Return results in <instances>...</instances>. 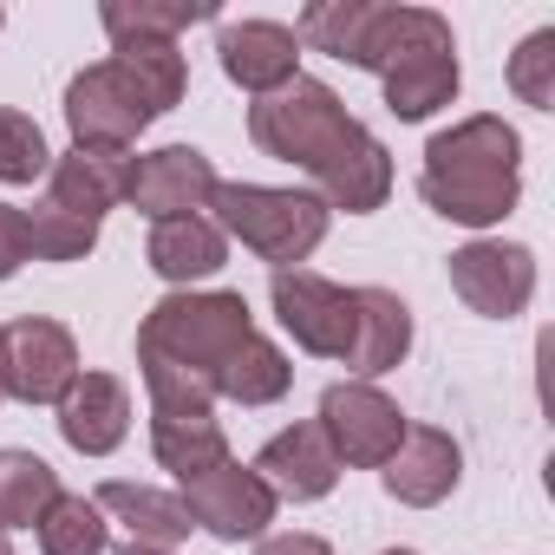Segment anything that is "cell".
Returning a JSON list of instances; mask_svg holds the SVG:
<instances>
[{"label": "cell", "mask_w": 555, "mask_h": 555, "mask_svg": "<svg viewBox=\"0 0 555 555\" xmlns=\"http://www.w3.org/2000/svg\"><path fill=\"white\" fill-rule=\"evenodd\" d=\"M79 340L66 321L27 314L0 327V392L21 399V405H60L66 386L79 379Z\"/></svg>", "instance_id": "8"}, {"label": "cell", "mask_w": 555, "mask_h": 555, "mask_svg": "<svg viewBox=\"0 0 555 555\" xmlns=\"http://www.w3.org/2000/svg\"><path fill=\"white\" fill-rule=\"evenodd\" d=\"M203 21H222L209 0H105L99 8V27L118 40V34H151V40H177Z\"/></svg>", "instance_id": "24"}, {"label": "cell", "mask_w": 555, "mask_h": 555, "mask_svg": "<svg viewBox=\"0 0 555 555\" xmlns=\"http://www.w3.org/2000/svg\"><path fill=\"white\" fill-rule=\"evenodd\" d=\"M112 548V522L92 496L60 490V503L40 516V555H105Z\"/></svg>", "instance_id": "25"}, {"label": "cell", "mask_w": 555, "mask_h": 555, "mask_svg": "<svg viewBox=\"0 0 555 555\" xmlns=\"http://www.w3.org/2000/svg\"><path fill=\"white\" fill-rule=\"evenodd\" d=\"M0 555H14V542H8V535H0Z\"/></svg>", "instance_id": "34"}, {"label": "cell", "mask_w": 555, "mask_h": 555, "mask_svg": "<svg viewBox=\"0 0 555 555\" xmlns=\"http://www.w3.org/2000/svg\"><path fill=\"white\" fill-rule=\"evenodd\" d=\"M60 503V470L40 451L0 444V535L14 529H40V516Z\"/></svg>", "instance_id": "22"}, {"label": "cell", "mask_w": 555, "mask_h": 555, "mask_svg": "<svg viewBox=\"0 0 555 555\" xmlns=\"http://www.w3.org/2000/svg\"><path fill=\"white\" fill-rule=\"evenodd\" d=\"M255 555H334V548L321 535H308V529H288V535H261Z\"/></svg>", "instance_id": "31"}, {"label": "cell", "mask_w": 555, "mask_h": 555, "mask_svg": "<svg viewBox=\"0 0 555 555\" xmlns=\"http://www.w3.org/2000/svg\"><path fill=\"white\" fill-rule=\"evenodd\" d=\"M157 118H164V105L144 92V79L125 60H99V66H86V73L66 79V131H73V151L125 157Z\"/></svg>", "instance_id": "6"}, {"label": "cell", "mask_w": 555, "mask_h": 555, "mask_svg": "<svg viewBox=\"0 0 555 555\" xmlns=\"http://www.w3.org/2000/svg\"><path fill=\"white\" fill-rule=\"evenodd\" d=\"M112 522H125V535L131 542H144V548H177V542H190V509H183V496L177 490H157V483H125V477H112V483H99V496H92Z\"/></svg>", "instance_id": "18"}, {"label": "cell", "mask_w": 555, "mask_h": 555, "mask_svg": "<svg viewBox=\"0 0 555 555\" xmlns=\"http://www.w3.org/2000/svg\"><path fill=\"white\" fill-rule=\"evenodd\" d=\"M118 555H177V548H144V542H125Z\"/></svg>", "instance_id": "32"}, {"label": "cell", "mask_w": 555, "mask_h": 555, "mask_svg": "<svg viewBox=\"0 0 555 555\" xmlns=\"http://www.w3.org/2000/svg\"><path fill=\"white\" fill-rule=\"evenodd\" d=\"M418 196H425L431 216H444L457 229H496L522 203V138H516V125H503L496 112H477V118H457L451 131H438L425 144Z\"/></svg>", "instance_id": "3"}, {"label": "cell", "mask_w": 555, "mask_h": 555, "mask_svg": "<svg viewBox=\"0 0 555 555\" xmlns=\"http://www.w3.org/2000/svg\"><path fill=\"white\" fill-rule=\"evenodd\" d=\"M0 399H8V392H0Z\"/></svg>", "instance_id": "36"}, {"label": "cell", "mask_w": 555, "mask_h": 555, "mask_svg": "<svg viewBox=\"0 0 555 555\" xmlns=\"http://www.w3.org/2000/svg\"><path fill=\"white\" fill-rule=\"evenodd\" d=\"M255 334V314L235 288H177L138 321V373L151 412H216L222 360Z\"/></svg>", "instance_id": "2"}, {"label": "cell", "mask_w": 555, "mask_h": 555, "mask_svg": "<svg viewBox=\"0 0 555 555\" xmlns=\"http://www.w3.org/2000/svg\"><path fill=\"white\" fill-rule=\"evenodd\" d=\"M509 92L529 112H555V27H535L516 53H509Z\"/></svg>", "instance_id": "29"}, {"label": "cell", "mask_w": 555, "mask_h": 555, "mask_svg": "<svg viewBox=\"0 0 555 555\" xmlns=\"http://www.w3.org/2000/svg\"><path fill=\"white\" fill-rule=\"evenodd\" d=\"M268 301H274L282 334L301 353L347 366V353H353V288L327 282V274H314V268H282L268 282Z\"/></svg>", "instance_id": "9"}, {"label": "cell", "mask_w": 555, "mask_h": 555, "mask_svg": "<svg viewBox=\"0 0 555 555\" xmlns=\"http://www.w3.org/2000/svg\"><path fill=\"white\" fill-rule=\"evenodd\" d=\"M405 353H412V308L392 288H353V353H347V373L379 379V373L405 366Z\"/></svg>", "instance_id": "17"}, {"label": "cell", "mask_w": 555, "mask_h": 555, "mask_svg": "<svg viewBox=\"0 0 555 555\" xmlns=\"http://www.w3.org/2000/svg\"><path fill=\"white\" fill-rule=\"evenodd\" d=\"M151 457L177 483H190L196 470L229 457V431H222L216 412H151Z\"/></svg>", "instance_id": "21"}, {"label": "cell", "mask_w": 555, "mask_h": 555, "mask_svg": "<svg viewBox=\"0 0 555 555\" xmlns=\"http://www.w3.org/2000/svg\"><path fill=\"white\" fill-rule=\"evenodd\" d=\"M248 470L274 490V503H321V496H334V483H340V457L327 451V438H321L314 418L274 431V438L255 451Z\"/></svg>", "instance_id": "14"}, {"label": "cell", "mask_w": 555, "mask_h": 555, "mask_svg": "<svg viewBox=\"0 0 555 555\" xmlns=\"http://www.w3.org/2000/svg\"><path fill=\"white\" fill-rule=\"evenodd\" d=\"M47 203L79 216V222H105L125 203V157H99V151H66L47 170Z\"/></svg>", "instance_id": "19"}, {"label": "cell", "mask_w": 555, "mask_h": 555, "mask_svg": "<svg viewBox=\"0 0 555 555\" xmlns=\"http://www.w3.org/2000/svg\"><path fill=\"white\" fill-rule=\"evenodd\" d=\"M209 222L222 235H235L248 255H261L274 274L282 268H301L327 229H334V209L314 196V190H274V183H216L209 196Z\"/></svg>", "instance_id": "5"}, {"label": "cell", "mask_w": 555, "mask_h": 555, "mask_svg": "<svg viewBox=\"0 0 555 555\" xmlns=\"http://www.w3.org/2000/svg\"><path fill=\"white\" fill-rule=\"evenodd\" d=\"M353 66L386 86V112L399 125H418V118L444 112L457 99V79H464L451 21L438 8H392V0H373V21L360 34Z\"/></svg>", "instance_id": "4"}, {"label": "cell", "mask_w": 555, "mask_h": 555, "mask_svg": "<svg viewBox=\"0 0 555 555\" xmlns=\"http://www.w3.org/2000/svg\"><path fill=\"white\" fill-rule=\"evenodd\" d=\"M27 261H34V255H27V222H21L14 203H0V282H14Z\"/></svg>", "instance_id": "30"}, {"label": "cell", "mask_w": 555, "mask_h": 555, "mask_svg": "<svg viewBox=\"0 0 555 555\" xmlns=\"http://www.w3.org/2000/svg\"><path fill=\"white\" fill-rule=\"evenodd\" d=\"M177 496H183L190 522L209 529L216 542H261L268 522H274V509H282V503H274V490H268L248 464H235V457L196 470Z\"/></svg>", "instance_id": "11"}, {"label": "cell", "mask_w": 555, "mask_h": 555, "mask_svg": "<svg viewBox=\"0 0 555 555\" xmlns=\"http://www.w3.org/2000/svg\"><path fill=\"white\" fill-rule=\"evenodd\" d=\"M216 60L222 79L242 86L248 99H268L288 79H301V40L282 21H216Z\"/></svg>", "instance_id": "13"}, {"label": "cell", "mask_w": 555, "mask_h": 555, "mask_svg": "<svg viewBox=\"0 0 555 555\" xmlns=\"http://www.w3.org/2000/svg\"><path fill=\"white\" fill-rule=\"evenodd\" d=\"M60 438L79 457H112L131 438V386L118 373H79L60 399Z\"/></svg>", "instance_id": "16"}, {"label": "cell", "mask_w": 555, "mask_h": 555, "mask_svg": "<svg viewBox=\"0 0 555 555\" xmlns=\"http://www.w3.org/2000/svg\"><path fill=\"white\" fill-rule=\"evenodd\" d=\"M248 138L261 157L308 170L327 209L347 216H373L392 196V151L340 105V92L327 79H288L282 92H268L248 105Z\"/></svg>", "instance_id": "1"}, {"label": "cell", "mask_w": 555, "mask_h": 555, "mask_svg": "<svg viewBox=\"0 0 555 555\" xmlns=\"http://www.w3.org/2000/svg\"><path fill=\"white\" fill-rule=\"evenodd\" d=\"M288 386H295V366H288V353L274 347V340H261V334H248L229 360H222V373H216V399H229V405H274V399H288Z\"/></svg>", "instance_id": "23"}, {"label": "cell", "mask_w": 555, "mask_h": 555, "mask_svg": "<svg viewBox=\"0 0 555 555\" xmlns=\"http://www.w3.org/2000/svg\"><path fill=\"white\" fill-rule=\"evenodd\" d=\"M379 555H418V548H379Z\"/></svg>", "instance_id": "33"}, {"label": "cell", "mask_w": 555, "mask_h": 555, "mask_svg": "<svg viewBox=\"0 0 555 555\" xmlns=\"http://www.w3.org/2000/svg\"><path fill=\"white\" fill-rule=\"evenodd\" d=\"M216 164L196 151V144H164V151H144V157H125V203L151 222H170V216H203L209 196H216Z\"/></svg>", "instance_id": "12"}, {"label": "cell", "mask_w": 555, "mask_h": 555, "mask_svg": "<svg viewBox=\"0 0 555 555\" xmlns=\"http://www.w3.org/2000/svg\"><path fill=\"white\" fill-rule=\"evenodd\" d=\"M457 477H464V451H457V438L438 431V425H405L399 451H392L386 470H379L386 496L405 503V509H438V503L457 490Z\"/></svg>", "instance_id": "15"}, {"label": "cell", "mask_w": 555, "mask_h": 555, "mask_svg": "<svg viewBox=\"0 0 555 555\" xmlns=\"http://www.w3.org/2000/svg\"><path fill=\"white\" fill-rule=\"evenodd\" d=\"M112 60H125L138 79H144V92L164 105V112H177L183 105V92H190V66H183V53H177V40H151V34H118L112 40Z\"/></svg>", "instance_id": "26"}, {"label": "cell", "mask_w": 555, "mask_h": 555, "mask_svg": "<svg viewBox=\"0 0 555 555\" xmlns=\"http://www.w3.org/2000/svg\"><path fill=\"white\" fill-rule=\"evenodd\" d=\"M0 27H8V8H0Z\"/></svg>", "instance_id": "35"}, {"label": "cell", "mask_w": 555, "mask_h": 555, "mask_svg": "<svg viewBox=\"0 0 555 555\" xmlns=\"http://www.w3.org/2000/svg\"><path fill=\"white\" fill-rule=\"evenodd\" d=\"M314 425H321L327 451L340 457V470H347V464H353V470H386V457L399 451V438H405L412 418H405L399 399L379 392L373 379H340V386L321 392Z\"/></svg>", "instance_id": "7"}, {"label": "cell", "mask_w": 555, "mask_h": 555, "mask_svg": "<svg viewBox=\"0 0 555 555\" xmlns=\"http://www.w3.org/2000/svg\"><path fill=\"white\" fill-rule=\"evenodd\" d=\"M21 222H27V255L34 261H86L99 248V222H79V216H66L53 203L21 209Z\"/></svg>", "instance_id": "27"}, {"label": "cell", "mask_w": 555, "mask_h": 555, "mask_svg": "<svg viewBox=\"0 0 555 555\" xmlns=\"http://www.w3.org/2000/svg\"><path fill=\"white\" fill-rule=\"evenodd\" d=\"M144 255H151V268L170 288H190V282H209V274L229 261V235L209 216H170V222H151V248Z\"/></svg>", "instance_id": "20"}, {"label": "cell", "mask_w": 555, "mask_h": 555, "mask_svg": "<svg viewBox=\"0 0 555 555\" xmlns=\"http://www.w3.org/2000/svg\"><path fill=\"white\" fill-rule=\"evenodd\" d=\"M47 170H53V144L40 118H27L21 105H0V183H34Z\"/></svg>", "instance_id": "28"}, {"label": "cell", "mask_w": 555, "mask_h": 555, "mask_svg": "<svg viewBox=\"0 0 555 555\" xmlns=\"http://www.w3.org/2000/svg\"><path fill=\"white\" fill-rule=\"evenodd\" d=\"M444 268H451V295L483 321H516L535 301V248H522V242L477 235Z\"/></svg>", "instance_id": "10"}]
</instances>
